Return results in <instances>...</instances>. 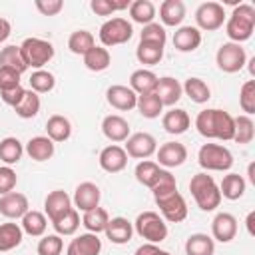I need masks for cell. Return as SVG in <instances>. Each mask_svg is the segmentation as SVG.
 I'll return each instance as SVG.
<instances>
[{"label":"cell","instance_id":"7402d4cb","mask_svg":"<svg viewBox=\"0 0 255 255\" xmlns=\"http://www.w3.org/2000/svg\"><path fill=\"white\" fill-rule=\"evenodd\" d=\"M181 84L171 78V76H163V78H157V86H155V96L161 100L163 106H175L179 100H181Z\"/></svg>","mask_w":255,"mask_h":255},{"label":"cell","instance_id":"7c38bea8","mask_svg":"<svg viewBox=\"0 0 255 255\" xmlns=\"http://www.w3.org/2000/svg\"><path fill=\"white\" fill-rule=\"evenodd\" d=\"M155 155H157V165L161 167H167V169H171V167H179V165H183L185 163V159H187V147L183 145V143H179V141H165V143H161L159 145V149L155 151Z\"/></svg>","mask_w":255,"mask_h":255},{"label":"cell","instance_id":"4dcf8cb0","mask_svg":"<svg viewBox=\"0 0 255 255\" xmlns=\"http://www.w3.org/2000/svg\"><path fill=\"white\" fill-rule=\"evenodd\" d=\"M245 187H247V181L243 179V175L239 173H227L219 185V193L221 197L229 199V201H235L239 197H243L245 193Z\"/></svg>","mask_w":255,"mask_h":255},{"label":"cell","instance_id":"7bdbcfd3","mask_svg":"<svg viewBox=\"0 0 255 255\" xmlns=\"http://www.w3.org/2000/svg\"><path fill=\"white\" fill-rule=\"evenodd\" d=\"M135 108H137L139 114H141L143 118H147V120L159 118V114L163 112V104H161V100L155 96V92L137 96V104H135Z\"/></svg>","mask_w":255,"mask_h":255},{"label":"cell","instance_id":"484cf974","mask_svg":"<svg viewBox=\"0 0 255 255\" xmlns=\"http://www.w3.org/2000/svg\"><path fill=\"white\" fill-rule=\"evenodd\" d=\"M185 18V4L181 0H163L159 6L161 26H179Z\"/></svg>","mask_w":255,"mask_h":255},{"label":"cell","instance_id":"ac0fdd59","mask_svg":"<svg viewBox=\"0 0 255 255\" xmlns=\"http://www.w3.org/2000/svg\"><path fill=\"white\" fill-rule=\"evenodd\" d=\"M68 209H72V197L64 191V189H54L46 195L44 199V215L50 219V223L54 219H58L60 215H64Z\"/></svg>","mask_w":255,"mask_h":255},{"label":"cell","instance_id":"d590c367","mask_svg":"<svg viewBox=\"0 0 255 255\" xmlns=\"http://www.w3.org/2000/svg\"><path fill=\"white\" fill-rule=\"evenodd\" d=\"M22 155H24V145H22V141H20L18 137L8 135V137H4V139L0 141V159H2L6 165L18 163V161L22 159Z\"/></svg>","mask_w":255,"mask_h":255},{"label":"cell","instance_id":"cb8c5ba5","mask_svg":"<svg viewBox=\"0 0 255 255\" xmlns=\"http://www.w3.org/2000/svg\"><path fill=\"white\" fill-rule=\"evenodd\" d=\"M201 44V32L195 26H179L173 34V48L179 52H193Z\"/></svg>","mask_w":255,"mask_h":255},{"label":"cell","instance_id":"74e56055","mask_svg":"<svg viewBox=\"0 0 255 255\" xmlns=\"http://www.w3.org/2000/svg\"><path fill=\"white\" fill-rule=\"evenodd\" d=\"M52 227H54L56 235H60V237L62 235H74L78 231V227H80V213H78V209L76 207L68 209L64 215H60L58 219L52 221Z\"/></svg>","mask_w":255,"mask_h":255},{"label":"cell","instance_id":"680465c9","mask_svg":"<svg viewBox=\"0 0 255 255\" xmlns=\"http://www.w3.org/2000/svg\"><path fill=\"white\" fill-rule=\"evenodd\" d=\"M10 32H12V26H10V22H8L6 18H2V16H0V44L8 40Z\"/></svg>","mask_w":255,"mask_h":255},{"label":"cell","instance_id":"6da1fadb","mask_svg":"<svg viewBox=\"0 0 255 255\" xmlns=\"http://www.w3.org/2000/svg\"><path fill=\"white\" fill-rule=\"evenodd\" d=\"M195 128L207 139L231 141L233 131H235V122H233V116L229 112L219 110V108H207V110H201L197 114Z\"/></svg>","mask_w":255,"mask_h":255},{"label":"cell","instance_id":"f35d334b","mask_svg":"<svg viewBox=\"0 0 255 255\" xmlns=\"http://www.w3.org/2000/svg\"><path fill=\"white\" fill-rule=\"evenodd\" d=\"M129 16H131L133 22H137L141 26H147L155 18V6L149 0H133L129 4Z\"/></svg>","mask_w":255,"mask_h":255},{"label":"cell","instance_id":"ba28073f","mask_svg":"<svg viewBox=\"0 0 255 255\" xmlns=\"http://www.w3.org/2000/svg\"><path fill=\"white\" fill-rule=\"evenodd\" d=\"M215 62L221 72L235 74L247 64L245 48H241V44H235V42H225L219 46V50L215 54Z\"/></svg>","mask_w":255,"mask_h":255},{"label":"cell","instance_id":"4316f807","mask_svg":"<svg viewBox=\"0 0 255 255\" xmlns=\"http://www.w3.org/2000/svg\"><path fill=\"white\" fill-rule=\"evenodd\" d=\"M46 133L48 137L54 141V143H60V141H66L70 139L72 135V124L66 116H60V114H54L48 118L46 122Z\"/></svg>","mask_w":255,"mask_h":255},{"label":"cell","instance_id":"836d02e7","mask_svg":"<svg viewBox=\"0 0 255 255\" xmlns=\"http://www.w3.org/2000/svg\"><path fill=\"white\" fill-rule=\"evenodd\" d=\"M108 221H110V215H108V211L104 209V207H94V209H90V211H86L84 215H82V225L88 229V233H104V229H106V225H108Z\"/></svg>","mask_w":255,"mask_h":255},{"label":"cell","instance_id":"277c9868","mask_svg":"<svg viewBox=\"0 0 255 255\" xmlns=\"http://www.w3.org/2000/svg\"><path fill=\"white\" fill-rule=\"evenodd\" d=\"M133 231L147 243H161L167 237V223L157 211H143L133 221Z\"/></svg>","mask_w":255,"mask_h":255},{"label":"cell","instance_id":"5bb4252c","mask_svg":"<svg viewBox=\"0 0 255 255\" xmlns=\"http://www.w3.org/2000/svg\"><path fill=\"white\" fill-rule=\"evenodd\" d=\"M106 100L112 108L120 110V112H129L135 108L137 104V94L129 88V86H122V84H114L106 90Z\"/></svg>","mask_w":255,"mask_h":255},{"label":"cell","instance_id":"60d3db41","mask_svg":"<svg viewBox=\"0 0 255 255\" xmlns=\"http://www.w3.org/2000/svg\"><path fill=\"white\" fill-rule=\"evenodd\" d=\"M163 48L165 46H157V44H149V42H139L137 48H135V58L143 66H155L163 58Z\"/></svg>","mask_w":255,"mask_h":255},{"label":"cell","instance_id":"8992f818","mask_svg":"<svg viewBox=\"0 0 255 255\" xmlns=\"http://www.w3.org/2000/svg\"><path fill=\"white\" fill-rule=\"evenodd\" d=\"M98 36H100V42L104 48H112V46H120V44L129 42L133 36V28L126 18L116 16V18L106 20L100 26Z\"/></svg>","mask_w":255,"mask_h":255},{"label":"cell","instance_id":"8fae6325","mask_svg":"<svg viewBox=\"0 0 255 255\" xmlns=\"http://www.w3.org/2000/svg\"><path fill=\"white\" fill-rule=\"evenodd\" d=\"M124 149L129 157L147 159L149 155H153L157 151V139L147 131H135V133H129Z\"/></svg>","mask_w":255,"mask_h":255},{"label":"cell","instance_id":"52a82bcc","mask_svg":"<svg viewBox=\"0 0 255 255\" xmlns=\"http://www.w3.org/2000/svg\"><path fill=\"white\" fill-rule=\"evenodd\" d=\"M20 52H22L26 66L36 68V70H42L54 58V46L42 38H26L20 44Z\"/></svg>","mask_w":255,"mask_h":255},{"label":"cell","instance_id":"ee69618b","mask_svg":"<svg viewBox=\"0 0 255 255\" xmlns=\"http://www.w3.org/2000/svg\"><path fill=\"white\" fill-rule=\"evenodd\" d=\"M0 66H8V68H12V70H16L20 74H24L28 70V66H26L24 58H22L20 46H14V44H10V46L0 50Z\"/></svg>","mask_w":255,"mask_h":255},{"label":"cell","instance_id":"91938a15","mask_svg":"<svg viewBox=\"0 0 255 255\" xmlns=\"http://www.w3.org/2000/svg\"><path fill=\"white\" fill-rule=\"evenodd\" d=\"M253 223H255V211H251V213L247 215V221H245V225H247V233H249V235H255V227H253Z\"/></svg>","mask_w":255,"mask_h":255},{"label":"cell","instance_id":"83f0119b","mask_svg":"<svg viewBox=\"0 0 255 255\" xmlns=\"http://www.w3.org/2000/svg\"><path fill=\"white\" fill-rule=\"evenodd\" d=\"M155 86H157V76H155L151 70L139 68V70L131 72V76H129V88H131L137 96L155 92Z\"/></svg>","mask_w":255,"mask_h":255},{"label":"cell","instance_id":"8d00e7d4","mask_svg":"<svg viewBox=\"0 0 255 255\" xmlns=\"http://www.w3.org/2000/svg\"><path fill=\"white\" fill-rule=\"evenodd\" d=\"M181 90L195 104H205L211 98V90H209V86L201 78H187L185 84L181 86Z\"/></svg>","mask_w":255,"mask_h":255},{"label":"cell","instance_id":"7a4b0ae2","mask_svg":"<svg viewBox=\"0 0 255 255\" xmlns=\"http://www.w3.org/2000/svg\"><path fill=\"white\" fill-rule=\"evenodd\" d=\"M255 30V8L251 4H237L225 22V34L229 42L241 44L251 38Z\"/></svg>","mask_w":255,"mask_h":255},{"label":"cell","instance_id":"f1b7e54d","mask_svg":"<svg viewBox=\"0 0 255 255\" xmlns=\"http://www.w3.org/2000/svg\"><path fill=\"white\" fill-rule=\"evenodd\" d=\"M215 241L207 233H191L185 241V255H213Z\"/></svg>","mask_w":255,"mask_h":255},{"label":"cell","instance_id":"ffe728a7","mask_svg":"<svg viewBox=\"0 0 255 255\" xmlns=\"http://www.w3.org/2000/svg\"><path fill=\"white\" fill-rule=\"evenodd\" d=\"M102 131L110 141L120 143L129 137V124L126 118H122L118 114H110L102 120Z\"/></svg>","mask_w":255,"mask_h":255},{"label":"cell","instance_id":"94428289","mask_svg":"<svg viewBox=\"0 0 255 255\" xmlns=\"http://www.w3.org/2000/svg\"><path fill=\"white\" fill-rule=\"evenodd\" d=\"M253 167H255L253 163H249V167H247V175H249V181H251V183H255V173H253Z\"/></svg>","mask_w":255,"mask_h":255},{"label":"cell","instance_id":"d6986e66","mask_svg":"<svg viewBox=\"0 0 255 255\" xmlns=\"http://www.w3.org/2000/svg\"><path fill=\"white\" fill-rule=\"evenodd\" d=\"M102 239L96 233H80L66 247V255H100Z\"/></svg>","mask_w":255,"mask_h":255},{"label":"cell","instance_id":"c3c4849f","mask_svg":"<svg viewBox=\"0 0 255 255\" xmlns=\"http://www.w3.org/2000/svg\"><path fill=\"white\" fill-rule=\"evenodd\" d=\"M129 4H131L129 0H122V2H118V0H92L90 8H92V12L96 16H110V14L118 12V10L129 8Z\"/></svg>","mask_w":255,"mask_h":255},{"label":"cell","instance_id":"9f6ffc18","mask_svg":"<svg viewBox=\"0 0 255 255\" xmlns=\"http://www.w3.org/2000/svg\"><path fill=\"white\" fill-rule=\"evenodd\" d=\"M24 88L22 86H18V88H12V90H6V92H0V98H2V102L4 104H8L10 108H14V106H18V102L22 100V96H24Z\"/></svg>","mask_w":255,"mask_h":255},{"label":"cell","instance_id":"bcb514c9","mask_svg":"<svg viewBox=\"0 0 255 255\" xmlns=\"http://www.w3.org/2000/svg\"><path fill=\"white\" fill-rule=\"evenodd\" d=\"M28 82H30V90L36 92V94H48L56 86V78L48 70H36V72H32V76H30Z\"/></svg>","mask_w":255,"mask_h":255},{"label":"cell","instance_id":"4fadbf2b","mask_svg":"<svg viewBox=\"0 0 255 255\" xmlns=\"http://www.w3.org/2000/svg\"><path fill=\"white\" fill-rule=\"evenodd\" d=\"M100 167L108 173H120L126 169L128 165V153L122 145L118 143H112V145H106L102 151H100Z\"/></svg>","mask_w":255,"mask_h":255},{"label":"cell","instance_id":"e0dca14e","mask_svg":"<svg viewBox=\"0 0 255 255\" xmlns=\"http://www.w3.org/2000/svg\"><path fill=\"white\" fill-rule=\"evenodd\" d=\"M100 197H102V191H100V187L96 183L82 181L76 187V191H74L72 203L76 205V209H80L82 213H86V211H90V209H94V207L100 205Z\"/></svg>","mask_w":255,"mask_h":255},{"label":"cell","instance_id":"11a10c76","mask_svg":"<svg viewBox=\"0 0 255 255\" xmlns=\"http://www.w3.org/2000/svg\"><path fill=\"white\" fill-rule=\"evenodd\" d=\"M34 6H36V10H38L42 16H56V14L62 12L64 2H62V0H36Z\"/></svg>","mask_w":255,"mask_h":255},{"label":"cell","instance_id":"2e32d148","mask_svg":"<svg viewBox=\"0 0 255 255\" xmlns=\"http://www.w3.org/2000/svg\"><path fill=\"white\" fill-rule=\"evenodd\" d=\"M211 235H213V241H219V243H229L235 239L237 235V219L235 215L227 213V211H221L213 217L211 221Z\"/></svg>","mask_w":255,"mask_h":255},{"label":"cell","instance_id":"816d5d0a","mask_svg":"<svg viewBox=\"0 0 255 255\" xmlns=\"http://www.w3.org/2000/svg\"><path fill=\"white\" fill-rule=\"evenodd\" d=\"M64 249V241L60 235H44L40 241H38V255H60Z\"/></svg>","mask_w":255,"mask_h":255},{"label":"cell","instance_id":"7dc6e473","mask_svg":"<svg viewBox=\"0 0 255 255\" xmlns=\"http://www.w3.org/2000/svg\"><path fill=\"white\" fill-rule=\"evenodd\" d=\"M151 193H153V199L155 197H163L171 191H177V181H175V175L169 171V169H161L159 177L155 179V183L149 187Z\"/></svg>","mask_w":255,"mask_h":255},{"label":"cell","instance_id":"30bf717a","mask_svg":"<svg viewBox=\"0 0 255 255\" xmlns=\"http://www.w3.org/2000/svg\"><path fill=\"white\" fill-rule=\"evenodd\" d=\"M155 205L159 207L163 221L181 223L187 217V203L179 191H171L163 197H155Z\"/></svg>","mask_w":255,"mask_h":255},{"label":"cell","instance_id":"9c48e42d","mask_svg":"<svg viewBox=\"0 0 255 255\" xmlns=\"http://www.w3.org/2000/svg\"><path fill=\"white\" fill-rule=\"evenodd\" d=\"M195 22L197 30L215 32L225 24V8L219 2H203L195 10Z\"/></svg>","mask_w":255,"mask_h":255},{"label":"cell","instance_id":"b9f144b4","mask_svg":"<svg viewBox=\"0 0 255 255\" xmlns=\"http://www.w3.org/2000/svg\"><path fill=\"white\" fill-rule=\"evenodd\" d=\"M233 122H235L233 141H237V143H241V145L251 143V141H253V137H255V124H253L251 116L241 114V116L233 118Z\"/></svg>","mask_w":255,"mask_h":255},{"label":"cell","instance_id":"603a6c76","mask_svg":"<svg viewBox=\"0 0 255 255\" xmlns=\"http://www.w3.org/2000/svg\"><path fill=\"white\" fill-rule=\"evenodd\" d=\"M24 151H26L28 157L34 159V161H48V159L54 155L56 145H54V141H52L48 135H36V137H30V139H28Z\"/></svg>","mask_w":255,"mask_h":255},{"label":"cell","instance_id":"db71d44e","mask_svg":"<svg viewBox=\"0 0 255 255\" xmlns=\"http://www.w3.org/2000/svg\"><path fill=\"white\" fill-rule=\"evenodd\" d=\"M18 183V175L10 165H0V195H6L14 191Z\"/></svg>","mask_w":255,"mask_h":255},{"label":"cell","instance_id":"1f68e13d","mask_svg":"<svg viewBox=\"0 0 255 255\" xmlns=\"http://www.w3.org/2000/svg\"><path fill=\"white\" fill-rule=\"evenodd\" d=\"M24 231L18 223H0V253L12 251L22 243Z\"/></svg>","mask_w":255,"mask_h":255},{"label":"cell","instance_id":"9a60e30c","mask_svg":"<svg viewBox=\"0 0 255 255\" xmlns=\"http://www.w3.org/2000/svg\"><path fill=\"white\" fill-rule=\"evenodd\" d=\"M30 211L28 197L20 191H10L6 195H0V213L8 219H22Z\"/></svg>","mask_w":255,"mask_h":255},{"label":"cell","instance_id":"6f0895ef","mask_svg":"<svg viewBox=\"0 0 255 255\" xmlns=\"http://www.w3.org/2000/svg\"><path fill=\"white\" fill-rule=\"evenodd\" d=\"M133 255H171V253L165 251V249H161V247H157L155 243H143V245H139L135 249Z\"/></svg>","mask_w":255,"mask_h":255},{"label":"cell","instance_id":"44dd1931","mask_svg":"<svg viewBox=\"0 0 255 255\" xmlns=\"http://www.w3.org/2000/svg\"><path fill=\"white\" fill-rule=\"evenodd\" d=\"M104 233H106V237H108L112 243L124 245V243H128V241L131 239V235H133V223L128 221L126 217H112V219L108 221Z\"/></svg>","mask_w":255,"mask_h":255},{"label":"cell","instance_id":"ab89813d","mask_svg":"<svg viewBox=\"0 0 255 255\" xmlns=\"http://www.w3.org/2000/svg\"><path fill=\"white\" fill-rule=\"evenodd\" d=\"M96 46V38L92 32L88 30H76L70 34L68 38V48L72 54H78V56H84L88 50H92Z\"/></svg>","mask_w":255,"mask_h":255},{"label":"cell","instance_id":"5b68a950","mask_svg":"<svg viewBox=\"0 0 255 255\" xmlns=\"http://www.w3.org/2000/svg\"><path fill=\"white\" fill-rule=\"evenodd\" d=\"M197 161L207 171H227L233 165V153L219 143H203L197 151Z\"/></svg>","mask_w":255,"mask_h":255},{"label":"cell","instance_id":"f907efd6","mask_svg":"<svg viewBox=\"0 0 255 255\" xmlns=\"http://www.w3.org/2000/svg\"><path fill=\"white\" fill-rule=\"evenodd\" d=\"M239 106L245 116L255 114V80H247L239 90Z\"/></svg>","mask_w":255,"mask_h":255},{"label":"cell","instance_id":"d4e9b609","mask_svg":"<svg viewBox=\"0 0 255 255\" xmlns=\"http://www.w3.org/2000/svg\"><path fill=\"white\" fill-rule=\"evenodd\" d=\"M191 120H189V114L181 108H171L169 112L163 114L161 118V126L167 133L171 135H179V133H185L187 128H189Z\"/></svg>","mask_w":255,"mask_h":255},{"label":"cell","instance_id":"e575fe53","mask_svg":"<svg viewBox=\"0 0 255 255\" xmlns=\"http://www.w3.org/2000/svg\"><path fill=\"white\" fill-rule=\"evenodd\" d=\"M22 231L32 235V237H42L46 227H48V217L42 213V211H28L24 217H22V223H20Z\"/></svg>","mask_w":255,"mask_h":255},{"label":"cell","instance_id":"681fc988","mask_svg":"<svg viewBox=\"0 0 255 255\" xmlns=\"http://www.w3.org/2000/svg\"><path fill=\"white\" fill-rule=\"evenodd\" d=\"M165 40H167V34H165V28L157 22H151L147 26L141 28V34H139V42H149V44H157V46H165Z\"/></svg>","mask_w":255,"mask_h":255},{"label":"cell","instance_id":"6125c7cd","mask_svg":"<svg viewBox=\"0 0 255 255\" xmlns=\"http://www.w3.org/2000/svg\"><path fill=\"white\" fill-rule=\"evenodd\" d=\"M247 64H249V72H251V76H255V58H251Z\"/></svg>","mask_w":255,"mask_h":255},{"label":"cell","instance_id":"f6af8a7d","mask_svg":"<svg viewBox=\"0 0 255 255\" xmlns=\"http://www.w3.org/2000/svg\"><path fill=\"white\" fill-rule=\"evenodd\" d=\"M163 167H159L155 161H149V159H141L137 165H135V179L145 185V187H151L155 183V179L159 177Z\"/></svg>","mask_w":255,"mask_h":255},{"label":"cell","instance_id":"d6a6232c","mask_svg":"<svg viewBox=\"0 0 255 255\" xmlns=\"http://www.w3.org/2000/svg\"><path fill=\"white\" fill-rule=\"evenodd\" d=\"M40 106H42L40 96H38L36 92H32V90H26L24 96H22V100L18 102V106H14V112H16V116L22 118V120H32V118L38 116Z\"/></svg>","mask_w":255,"mask_h":255},{"label":"cell","instance_id":"3957f363","mask_svg":"<svg viewBox=\"0 0 255 255\" xmlns=\"http://www.w3.org/2000/svg\"><path fill=\"white\" fill-rule=\"evenodd\" d=\"M189 191L197 203V207L201 211H215L221 203V193H219V185L215 183V179L201 171V173H195L189 181Z\"/></svg>","mask_w":255,"mask_h":255},{"label":"cell","instance_id":"f546056e","mask_svg":"<svg viewBox=\"0 0 255 255\" xmlns=\"http://www.w3.org/2000/svg\"><path fill=\"white\" fill-rule=\"evenodd\" d=\"M84 66L90 70V72H104L110 68L112 64V56L108 52V48L104 46H94L92 50H88L84 56Z\"/></svg>","mask_w":255,"mask_h":255},{"label":"cell","instance_id":"f5cc1de1","mask_svg":"<svg viewBox=\"0 0 255 255\" xmlns=\"http://www.w3.org/2000/svg\"><path fill=\"white\" fill-rule=\"evenodd\" d=\"M20 72L8 68V66H0V92H6V90H12V88H18L22 86L20 84Z\"/></svg>","mask_w":255,"mask_h":255}]
</instances>
